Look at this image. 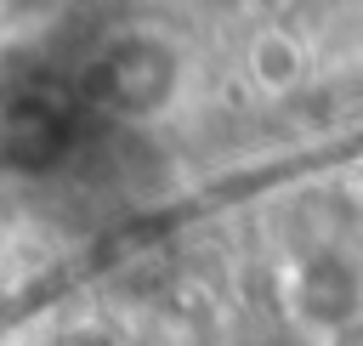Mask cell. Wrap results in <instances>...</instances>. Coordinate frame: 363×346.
<instances>
[{"label":"cell","mask_w":363,"mask_h":346,"mask_svg":"<svg viewBox=\"0 0 363 346\" xmlns=\"http://www.w3.org/2000/svg\"><path fill=\"white\" fill-rule=\"evenodd\" d=\"M68 142H74L68 108L51 102V96H40V91L17 96L6 108V119H0V153H6L11 170H51L68 153Z\"/></svg>","instance_id":"3"},{"label":"cell","mask_w":363,"mask_h":346,"mask_svg":"<svg viewBox=\"0 0 363 346\" xmlns=\"http://www.w3.org/2000/svg\"><path fill=\"white\" fill-rule=\"evenodd\" d=\"M182 85V57L164 34H113L74 79L79 102L108 119H147L170 108Z\"/></svg>","instance_id":"1"},{"label":"cell","mask_w":363,"mask_h":346,"mask_svg":"<svg viewBox=\"0 0 363 346\" xmlns=\"http://www.w3.org/2000/svg\"><path fill=\"white\" fill-rule=\"evenodd\" d=\"M250 62H255L261 85H289V79L301 74V45H295L289 34H261V40L250 45Z\"/></svg>","instance_id":"4"},{"label":"cell","mask_w":363,"mask_h":346,"mask_svg":"<svg viewBox=\"0 0 363 346\" xmlns=\"http://www.w3.org/2000/svg\"><path fill=\"white\" fill-rule=\"evenodd\" d=\"M284 306L295 323L318 329V335H340L363 318V255L323 244L306 250L289 272H284Z\"/></svg>","instance_id":"2"}]
</instances>
